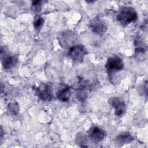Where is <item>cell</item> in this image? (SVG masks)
Segmentation results:
<instances>
[{"instance_id":"6da1fadb","label":"cell","mask_w":148,"mask_h":148,"mask_svg":"<svg viewBox=\"0 0 148 148\" xmlns=\"http://www.w3.org/2000/svg\"><path fill=\"white\" fill-rule=\"evenodd\" d=\"M138 18V14L135 10L130 6H124L119 10L117 19L121 24L127 25L132 22H135Z\"/></svg>"},{"instance_id":"7a4b0ae2","label":"cell","mask_w":148,"mask_h":148,"mask_svg":"<svg viewBox=\"0 0 148 148\" xmlns=\"http://www.w3.org/2000/svg\"><path fill=\"white\" fill-rule=\"evenodd\" d=\"M87 54L88 52L86 49L81 45H76L71 46L68 52L69 57L76 63L82 62Z\"/></svg>"},{"instance_id":"3957f363","label":"cell","mask_w":148,"mask_h":148,"mask_svg":"<svg viewBox=\"0 0 148 148\" xmlns=\"http://www.w3.org/2000/svg\"><path fill=\"white\" fill-rule=\"evenodd\" d=\"M36 95L43 101H50L53 97V90L49 84H42L35 88Z\"/></svg>"},{"instance_id":"277c9868","label":"cell","mask_w":148,"mask_h":148,"mask_svg":"<svg viewBox=\"0 0 148 148\" xmlns=\"http://www.w3.org/2000/svg\"><path fill=\"white\" fill-rule=\"evenodd\" d=\"M105 68L109 73L117 72L124 68V62L120 57L113 56L108 59Z\"/></svg>"},{"instance_id":"5b68a950","label":"cell","mask_w":148,"mask_h":148,"mask_svg":"<svg viewBox=\"0 0 148 148\" xmlns=\"http://www.w3.org/2000/svg\"><path fill=\"white\" fill-rule=\"evenodd\" d=\"M109 103L114 109V113L118 117L123 116L126 112V104L125 101L120 97H113L109 98Z\"/></svg>"},{"instance_id":"8992f818","label":"cell","mask_w":148,"mask_h":148,"mask_svg":"<svg viewBox=\"0 0 148 148\" xmlns=\"http://www.w3.org/2000/svg\"><path fill=\"white\" fill-rule=\"evenodd\" d=\"M90 27L93 33L98 35H103L107 31L105 22L99 17H95L90 21Z\"/></svg>"},{"instance_id":"52a82bcc","label":"cell","mask_w":148,"mask_h":148,"mask_svg":"<svg viewBox=\"0 0 148 148\" xmlns=\"http://www.w3.org/2000/svg\"><path fill=\"white\" fill-rule=\"evenodd\" d=\"M90 86L87 81L80 79L76 88V98L81 102L84 101L90 91Z\"/></svg>"},{"instance_id":"ba28073f","label":"cell","mask_w":148,"mask_h":148,"mask_svg":"<svg viewBox=\"0 0 148 148\" xmlns=\"http://www.w3.org/2000/svg\"><path fill=\"white\" fill-rule=\"evenodd\" d=\"M89 138L95 143L102 141L106 136V131L97 126H94L90 128L88 132Z\"/></svg>"},{"instance_id":"9c48e42d","label":"cell","mask_w":148,"mask_h":148,"mask_svg":"<svg viewBox=\"0 0 148 148\" xmlns=\"http://www.w3.org/2000/svg\"><path fill=\"white\" fill-rule=\"evenodd\" d=\"M57 98L62 102H67L71 95V87L66 84L62 85L57 92Z\"/></svg>"},{"instance_id":"30bf717a","label":"cell","mask_w":148,"mask_h":148,"mask_svg":"<svg viewBox=\"0 0 148 148\" xmlns=\"http://www.w3.org/2000/svg\"><path fill=\"white\" fill-rule=\"evenodd\" d=\"M18 62L17 58L15 56H5L2 59V64L4 69H10L15 67Z\"/></svg>"},{"instance_id":"8fae6325","label":"cell","mask_w":148,"mask_h":148,"mask_svg":"<svg viewBox=\"0 0 148 148\" xmlns=\"http://www.w3.org/2000/svg\"><path fill=\"white\" fill-rule=\"evenodd\" d=\"M134 140V137L128 132H123L119 134L116 138V143L119 145L128 144Z\"/></svg>"},{"instance_id":"7c38bea8","label":"cell","mask_w":148,"mask_h":148,"mask_svg":"<svg viewBox=\"0 0 148 148\" xmlns=\"http://www.w3.org/2000/svg\"><path fill=\"white\" fill-rule=\"evenodd\" d=\"M8 110L13 115H16L19 111V106L17 102H12L9 103L7 106Z\"/></svg>"},{"instance_id":"4fadbf2b","label":"cell","mask_w":148,"mask_h":148,"mask_svg":"<svg viewBox=\"0 0 148 148\" xmlns=\"http://www.w3.org/2000/svg\"><path fill=\"white\" fill-rule=\"evenodd\" d=\"M44 22H45V20L43 17H40L39 16H36L35 17V19L33 23L34 28L36 31H39L43 27L44 24Z\"/></svg>"},{"instance_id":"5bb4252c","label":"cell","mask_w":148,"mask_h":148,"mask_svg":"<svg viewBox=\"0 0 148 148\" xmlns=\"http://www.w3.org/2000/svg\"><path fill=\"white\" fill-rule=\"evenodd\" d=\"M86 138L84 135L82 134H78L77 138H76V142L78 145H79L81 147H87V146L86 145Z\"/></svg>"},{"instance_id":"9a60e30c","label":"cell","mask_w":148,"mask_h":148,"mask_svg":"<svg viewBox=\"0 0 148 148\" xmlns=\"http://www.w3.org/2000/svg\"><path fill=\"white\" fill-rule=\"evenodd\" d=\"M42 8V1H35L32 2V8L35 12H38L40 11Z\"/></svg>"}]
</instances>
